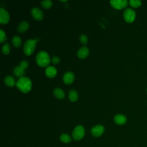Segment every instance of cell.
<instances>
[{
	"instance_id": "obj_6",
	"label": "cell",
	"mask_w": 147,
	"mask_h": 147,
	"mask_svg": "<svg viewBox=\"0 0 147 147\" xmlns=\"http://www.w3.org/2000/svg\"><path fill=\"white\" fill-rule=\"evenodd\" d=\"M110 3L114 8L120 10L127 6L128 1L127 0H111L110 1Z\"/></svg>"
},
{
	"instance_id": "obj_7",
	"label": "cell",
	"mask_w": 147,
	"mask_h": 147,
	"mask_svg": "<svg viewBox=\"0 0 147 147\" xmlns=\"http://www.w3.org/2000/svg\"><path fill=\"white\" fill-rule=\"evenodd\" d=\"M10 20L9 13L3 8L0 9V23L1 24H7Z\"/></svg>"
},
{
	"instance_id": "obj_3",
	"label": "cell",
	"mask_w": 147,
	"mask_h": 147,
	"mask_svg": "<svg viewBox=\"0 0 147 147\" xmlns=\"http://www.w3.org/2000/svg\"><path fill=\"white\" fill-rule=\"evenodd\" d=\"M37 41L34 39H29L26 41L24 45V52L27 56H29L34 52Z\"/></svg>"
},
{
	"instance_id": "obj_2",
	"label": "cell",
	"mask_w": 147,
	"mask_h": 147,
	"mask_svg": "<svg viewBox=\"0 0 147 147\" xmlns=\"http://www.w3.org/2000/svg\"><path fill=\"white\" fill-rule=\"evenodd\" d=\"M36 61L37 64L41 67L47 66L50 61V57L47 52L45 51H40L36 57Z\"/></svg>"
},
{
	"instance_id": "obj_18",
	"label": "cell",
	"mask_w": 147,
	"mask_h": 147,
	"mask_svg": "<svg viewBox=\"0 0 147 147\" xmlns=\"http://www.w3.org/2000/svg\"><path fill=\"white\" fill-rule=\"evenodd\" d=\"M4 82L5 83V84L9 87H12L15 84V80H14L13 77L11 76H10V75L6 76L5 78Z\"/></svg>"
},
{
	"instance_id": "obj_25",
	"label": "cell",
	"mask_w": 147,
	"mask_h": 147,
	"mask_svg": "<svg viewBox=\"0 0 147 147\" xmlns=\"http://www.w3.org/2000/svg\"><path fill=\"white\" fill-rule=\"evenodd\" d=\"M80 41L83 44H86L88 42V38L86 34H82L80 36Z\"/></svg>"
},
{
	"instance_id": "obj_26",
	"label": "cell",
	"mask_w": 147,
	"mask_h": 147,
	"mask_svg": "<svg viewBox=\"0 0 147 147\" xmlns=\"http://www.w3.org/2000/svg\"><path fill=\"white\" fill-rule=\"evenodd\" d=\"M20 66L23 69H25L26 68H27V67L28 66V63L26 61V60H22L21 62H20Z\"/></svg>"
},
{
	"instance_id": "obj_11",
	"label": "cell",
	"mask_w": 147,
	"mask_h": 147,
	"mask_svg": "<svg viewBox=\"0 0 147 147\" xmlns=\"http://www.w3.org/2000/svg\"><path fill=\"white\" fill-rule=\"evenodd\" d=\"M114 120L117 124L122 125L126 123L127 119L124 115L122 114H118L115 115V117H114Z\"/></svg>"
},
{
	"instance_id": "obj_15",
	"label": "cell",
	"mask_w": 147,
	"mask_h": 147,
	"mask_svg": "<svg viewBox=\"0 0 147 147\" xmlns=\"http://www.w3.org/2000/svg\"><path fill=\"white\" fill-rule=\"evenodd\" d=\"M25 69L21 68L20 65L16 66L14 69V74L17 77H22V76L25 74Z\"/></svg>"
},
{
	"instance_id": "obj_16",
	"label": "cell",
	"mask_w": 147,
	"mask_h": 147,
	"mask_svg": "<svg viewBox=\"0 0 147 147\" xmlns=\"http://www.w3.org/2000/svg\"><path fill=\"white\" fill-rule=\"evenodd\" d=\"M53 94L55 96L59 99H63L65 96L64 92L60 88H56L53 90Z\"/></svg>"
},
{
	"instance_id": "obj_20",
	"label": "cell",
	"mask_w": 147,
	"mask_h": 147,
	"mask_svg": "<svg viewBox=\"0 0 147 147\" xmlns=\"http://www.w3.org/2000/svg\"><path fill=\"white\" fill-rule=\"evenodd\" d=\"M60 140L64 143H68L71 141V138L70 136L68 134H65V133L62 134L60 136Z\"/></svg>"
},
{
	"instance_id": "obj_8",
	"label": "cell",
	"mask_w": 147,
	"mask_h": 147,
	"mask_svg": "<svg viewBox=\"0 0 147 147\" xmlns=\"http://www.w3.org/2000/svg\"><path fill=\"white\" fill-rule=\"evenodd\" d=\"M105 130V127L102 125H96L94 126L91 130V134L94 137H99L104 132Z\"/></svg>"
},
{
	"instance_id": "obj_5",
	"label": "cell",
	"mask_w": 147,
	"mask_h": 147,
	"mask_svg": "<svg viewBox=\"0 0 147 147\" xmlns=\"http://www.w3.org/2000/svg\"><path fill=\"white\" fill-rule=\"evenodd\" d=\"M136 14L135 11L131 8H127L123 12V18L128 23H131L136 18Z\"/></svg>"
},
{
	"instance_id": "obj_14",
	"label": "cell",
	"mask_w": 147,
	"mask_h": 147,
	"mask_svg": "<svg viewBox=\"0 0 147 147\" xmlns=\"http://www.w3.org/2000/svg\"><path fill=\"white\" fill-rule=\"evenodd\" d=\"M29 24L27 21H22L18 26V28H17L18 31L20 32V33H24L26 30H28V29L29 28Z\"/></svg>"
},
{
	"instance_id": "obj_17",
	"label": "cell",
	"mask_w": 147,
	"mask_h": 147,
	"mask_svg": "<svg viewBox=\"0 0 147 147\" xmlns=\"http://www.w3.org/2000/svg\"><path fill=\"white\" fill-rule=\"evenodd\" d=\"M68 98L72 102H75L78 99V94L75 90H71L69 91Z\"/></svg>"
},
{
	"instance_id": "obj_23",
	"label": "cell",
	"mask_w": 147,
	"mask_h": 147,
	"mask_svg": "<svg viewBox=\"0 0 147 147\" xmlns=\"http://www.w3.org/2000/svg\"><path fill=\"white\" fill-rule=\"evenodd\" d=\"M10 45H9V44L8 42H6L2 47V52L3 53V54L5 55H7L9 52H10Z\"/></svg>"
},
{
	"instance_id": "obj_9",
	"label": "cell",
	"mask_w": 147,
	"mask_h": 147,
	"mask_svg": "<svg viewBox=\"0 0 147 147\" xmlns=\"http://www.w3.org/2000/svg\"><path fill=\"white\" fill-rule=\"evenodd\" d=\"M32 16L36 20H41L44 17L42 11L38 7H33L31 10Z\"/></svg>"
},
{
	"instance_id": "obj_22",
	"label": "cell",
	"mask_w": 147,
	"mask_h": 147,
	"mask_svg": "<svg viewBox=\"0 0 147 147\" xmlns=\"http://www.w3.org/2000/svg\"><path fill=\"white\" fill-rule=\"evenodd\" d=\"M142 2L140 0H130L129 4L133 7H138L141 5Z\"/></svg>"
},
{
	"instance_id": "obj_4",
	"label": "cell",
	"mask_w": 147,
	"mask_h": 147,
	"mask_svg": "<svg viewBox=\"0 0 147 147\" xmlns=\"http://www.w3.org/2000/svg\"><path fill=\"white\" fill-rule=\"evenodd\" d=\"M85 134V130L83 126H76L73 130L72 137L75 140L78 141L82 139Z\"/></svg>"
},
{
	"instance_id": "obj_27",
	"label": "cell",
	"mask_w": 147,
	"mask_h": 147,
	"mask_svg": "<svg viewBox=\"0 0 147 147\" xmlns=\"http://www.w3.org/2000/svg\"><path fill=\"white\" fill-rule=\"evenodd\" d=\"M59 61H60V59L57 56H53L52 59V62L55 64L59 63Z\"/></svg>"
},
{
	"instance_id": "obj_24",
	"label": "cell",
	"mask_w": 147,
	"mask_h": 147,
	"mask_svg": "<svg viewBox=\"0 0 147 147\" xmlns=\"http://www.w3.org/2000/svg\"><path fill=\"white\" fill-rule=\"evenodd\" d=\"M7 40V37L5 32L2 29H0V42L2 43Z\"/></svg>"
},
{
	"instance_id": "obj_28",
	"label": "cell",
	"mask_w": 147,
	"mask_h": 147,
	"mask_svg": "<svg viewBox=\"0 0 147 147\" xmlns=\"http://www.w3.org/2000/svg\"><path fill=\"white\" fill-rule=\"evenodd\" d=\"M146 92H147V87H146Z\"/></svg>"
},
{
	"instance_id": "obj_21",
	"label": "cell",
	"mask_w": 147,
	"mask_h": 147,
	"mask_svg": "<svg viewBox=\"0 0 147 147\" xmlns=\"http://www.w3.org/2000/svg\"><path fill=\"white\" fill-rule=\"evenodd\" d=\"M41 6L45 9H48L52 5V2L51 0H44L41 2Z\"/></svg>"
},
{
	"instance_id": "obj_10",
	"label": "cell",
	"mask_w": 147,
	"mask_h": 147,
	"mask_svg": "<svg viewBox=\"0 0 147 147\" xmlns=\"http://www.w3.org/2000/svg\"><path fill=\"white\" fill-rule=\"evenodd\" d=\"M63 79L64 83L67 84H69L74 82L75 79V75L73 72L68 71L64 74Z\"/></svg>"
},
{
	"instance_id": "obj_13",
	"label": "cell",
	"mask_w": 147,
	"mask_h": 147,
	"mask_svg": "<svg viewBox=\"0 0 147 147\" xmlns=\"http://www.w3.org/2000/svg\"><path fill=\"white\" fill-rule=\"evenodd\" d=\"M89 54V50L86 47H82L79 49L77 55L78 57L80 59H84Z\"/></svg>"
},
{
	"instance_id": "obj_19",
	"label": "cell",
	"mask_w": 147,
	"mask_h": 147,
	"mask_svg": "<svg viewBox=\"0 0 147 147\" xmlns=\"http://www.w3.org/2000/svg\"><path fill=\"white\" fill-rule=\"evenodd\" d=\"M12 43L16 47H19L21 44V39L18 36H14L12 38Z\"/></svg>"
},
{
	"instance_id": "obj_12",
	"label": "cell",
	"mask_w": 147,
	"mask_h": 147,
	"mask_svg": "<svg viewBox=\"0 0 147 147\" xmlns=\"http://www.w3.org/2000/svg\"><path fill=\"white\" fill-rule=\"evenodd\" d=\"M45 74L49 78H53L57 74V69L53 66H49L45 69Z\"/></svg>"
},
{
	"instance_id": "obj_1",
	"label": "cell",
	"mask_w": 147,
	"mask_h": 147,
	"mask_svg": "<svg viewBox=\"0 0 147 147\" xmlns=\"http://www.w3.org/2000/svg\"><path fill=\"white\" fill-rule=\"evenodd\" d=\"M16 86L21 91L24 93H26L30 90L32 83L29 78L22 76L17 80Z\"/></svg>"
}]
</instances>
